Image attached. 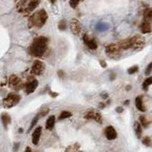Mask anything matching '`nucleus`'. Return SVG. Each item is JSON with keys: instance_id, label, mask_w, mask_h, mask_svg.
I'll return each instance as SVG.
<instances>
[{"instance_id": "nucleus-26", "label": "nucleus", "mask_w": 152, "mask_h": 152, "mask_svg": "<svg viewBox=\"0 0 152 152\" xmlns=\"http://www.w3.org/2000/svg\"><path fill=\"white\" fill-rule=\"evenodd\" d=\"M140 120H141V123H142V125H143V126H145V128H148V125H149V122L146 120V117L141 116V117H140Z\"/></svg>"}, {"instance_id": "nucleus-8", "label": "nucleus", "mask_w": 152, "mask_h": 152, "mask_svg": "<svg viewBox=\"0 0 152 152\" xmlns=\"http://www.w3.org/2000/svg\"><path fill=\"white\" fill-rule=\"evenodd\" d=\"M70 32L73 33L74 35H79L81 32V23L79 22L77 19H71L70 24Z\"/></svg>"}, {"instance_id": "nucleus-10", "label": "nucleus", "mask_w": 152, "mask_h": 152, "mask_svg": "<svg viewBox=\"0 0 152 152\" xmlns=\"http://www.w3.org/2000/svg\"><path fill=\"white\" fill-rule=\"evenodd\" d=\"M83 40H84V43L86 44V46L90 49H97V43L96 41L94 39H92V38H90V36H88L87 34H85L83 36Z\"/></svg>"}, {"instance_id": "nucleus-25", "label": "nucleus", "mask_w": 152, "mask_h": 152, "mask_svg": "<svg viewBox=\"0 0 152 152\" xmlns=\"http://www.w3.org/2000/svg\"><path fill=\"white\" fill-rule=\"evenodd\" d=\"M58 29L62 32L66 31V29H67V21L64 20V19H62L60 22L58 23Z\"/></svg>"}, {"instance_id": "nucleus-35", "label": "nucleus", "mask_w": 152, "mask_h": 152, "mask_svg": "<svg viewBox=\"0 0 152 152\" xmlns=\"http://www.w3.org/2000/svg\"><path fill=\"white\" fill-rule=\"evenodd\" d=\"M25 152H32V148L29 146L26 147V150H25Z\"/></svg>"}, {"instance_id": "nucleus-32", "label": "nucleus", "mask_w": 152, "mask_h": 152, "mask_svg": "<svg viewBox=\"0 0 152 152\" xmlns=\"http://www.w3.org/2000/svg\"><path fill=\"white\" fill-rule=\"evenodd\" d=\"M58 74H59V76H60L61 78H63V77H64V72H63L62 70H60V71H59V72H58Z\"/></svg>"}, {"instance_id": "nucleus-1", "label": "nucleus", "mask_w": 152, "mask_h": 152, "mask_svg": "<svg viewBox=\"0 0 152 152\" xmlns=\"http://www.w3.org/2000/svg\"><path fill=\"white\" fill-rule=\"evenodd\" d=\"M49 39L47 37L40 36L35 38L29 48V53L33 57H42L48 49Z\"/></svg>"}, {"instance_id": "nucleus-21", "label": "nucleus", "mask_w": 152, "mask_h": 152, "mask_svg": "<svg viewBox=\"0 0 152 152\" xmlns=\"http://www.w3.org/2000/svg\"><path fill=\"white\" fill-rule=\"evenodd\" d=\"M31 0H19V2L17 4V9L19 12H23L24 9L26 8V6L29 4V2Z\"/></svg>"}, {"instance_id": "nucleus-34", "label": "nucleus", "mask_w": 152, "mask_h": 152, "mask_svg": "<svg viewBox=\"0 0 152 152\" xmlns=\"http://www.w3.org/2000/svg\"><path fill=\"white\" fill-rule=\"evenodd\" d=\"M100 63H101V66H102L103 67H107V64H105V62H104V61H101Z\"/></svg>"}, {"instance_id": "nucleus-2", "label": "nucleus", "mask_w": 152, "mask_h": 152, "mask_svg": "<svg viewBox=\"0 0 152 152\" xmlns=\"http://www.w3.org/2000/svg\"><path fill=\"white\" fill-rule=\"evenodd\" d=\"M48 20V14L44 9L35 11L29 17V27L40 29L44 26Z\"/></svg>"}, {"instance_id": "nucleus-24", "label": "nucleus", "mask_w": 152, "mask_h": 152, "mask_svg": "<svg viewBox=\"0 0 152 152\" xmlns=\"http://www.w3.org/2000/svg\"><path fill=\"white\" fill-rule=\"evenodd\" d=\"M71 115H72V114H71V112L64 110V111H62V112H61V114H60V115H59V120H64V119H67V118L71 117Z\"/></svg>"}, {"instance_id": "nucleus-7", "label": "nucleus", "mask_w": 152, "mask_h": 152, "mask_svg": "<svg viewBox=\"0 0 152 152\" xmlns=\"http://www.w3.org/2000/svg\"><path fill=\"white\" fill-rule=\"evenodd\" d=\"M85 118L87 120H93V121L97 122V123H102V122H103L102 115H101L99 112H97L95 110L87 111L86 113V115H85Z\"/></svg>"}, {"instance_id": "nucleus-14", "label": "nucleus", "mask_w": 152, "mask_h": 152, "mask_svg": "<svg viewBox=\"0 0 152 152\" xmlns=\"http://www.w3.org/2000/svg\"><path fill=\"white\" fill-rule=\"evenodd\" d=\"M41 132H42V128L41 126H38L34 129V131L32 133V143L33 145L37 146L38 143H39L40 137H41Z\"/></svg>"}, {"instance_id": "nucleus-4", "label": "nucleus", "mask_w": 152, "mask_h": 152, "mask_svg": "<svg viewBox=\"0 0 152 152\" xmlns=\"http://www.w3.org/2000/svg\"><path fill=\"white\" fill-rule=\"evenodd\" d=\"M121 52H122V49L118 44H110L105 48V53H107L109 57H112V58L119 56Z\"/></svg>"}, {"instance_id": "nucleus-6", "label": "nucleus", "mask_w": 152, "mask_h": 152, "mask_svg": "<svg viewBox=\"0 0 152 152\" xmlns=\"http://www.w3.org/2000/svg\"><path fill=\"white\" fill-rule=\"evenodd\" d=\"M45 70V64L40 60H35L32 67V73L34 75H41Z\"/></svg>"}, {"instance_id": "nucleus-11", "label": "nucleus", "mask_w": 152, "mask_h": 152, "mask_svg": "<svg viewBox=\"0 0 152 152\" xmlns=\"http://www.w3.org/2000/svg\"><path fill=\"white\" fill-rule=\"evenodd\" d=\"M105 137H107V139H108V140H114V139L117 138L116 130L114 129V128L111 125L107 126V128L105 129Z\"/></svg>"}, {"instance_id": "nucleus-23", "label": "nucleus", "mask_w": 152, "mask_h": 152, "mask_svg": "<svg viewBox=\"0 0 152 152\" xmlns=\"http://www.w3.org/2000/svg\"><path fill=\"white\" fill-rule=\"evenodd\" d=\"M152 85V77H148L145 80V82L143 83V90H148V87Z\"/></svg>"}, {"instance_id": "nucleus-30", "label": "nucleus", "mask_w": 152, "mask_h": 152, "mask_svg": "<svg viewBox=\"0 0 152 152\" xmlns=\"http://www.w3.org/2000/svg\"><path fill=\"white\" fill-rule=\"evenodd\" d=\"M151 71H152V63H150V64L147 66L146 70V75H149L151 73Z\"/></svg>"}, {"instance_id": "nucleus-22", "label": "nucleus", "mask_w": 152, "mask_h": 152, "mask_svg": "<svg viewBox=\"0 0 152 152\" xmlns=\"http://www.w3.org/2000/svg\"><path fill=\"white\" fill-rule=\"evenodd\" d=\"M134 130H135V134H136L137 138H141V136H142V126L140 124L138 123V122H135L134 123Z\"/></svg>"}, {"instance_id": "nucleus-12", "label": "nucleus", "mask_w": 152, "mask_h": 152, "mask_svg": "<svg viewBox=\"0 0 152 152\" xmlns=\"http://www.w3.org/2000/svg\"><path fill=\"white\" fill-rule=\"evenodd\" d=\"M9 85L11 87H14L16 90H19V86L21 87L20 78L16 75H11L9 79Z\"/></svg>"}, {"instance_id": "nucleus-9", "label": "nucleus", "mask_w": 152, "mask_h": 152, "mask_svg": "<svg viewBox=\"0 0 152 152\" xmlns=\"http://www.w3.org/2000/svg\"><path fill=\"white\" fill-rule=\"evenodd\" d=\"M40 2H41V0H31L28 5L26 6V8L24 9L22 14H29V12L33 11L38 6H39Z\"/></svg>"}, {"instance_id": "nucleus-33", "label": "nucleus", "mask_w": 152, "mask_h": 152, "mask_svg": "<svg viewBox=\"0 0 152 152\" xmlns=\"http://www.w3.org/2000/svg\"><path fill=\"white\" fill-rule=\"evenodd\" d=\"M116 111L119 112V113L123 112V108H116Z\"/></svg>"}, {"instance_id": "nucleus-5", "label": "nucleus", "mask_w": 152, "mask_h": 152, "mask_svg": "<svg viewBox=\"0 0 152 152\" xmlns=\"http://www.w3.org/2000/svg\"><path fill=\"white\" fill-rule=\"evenodd\" d=\"M130 42H131V49H141L145 46V39L140 35H135L130 38Z\"/></svg>"}, {"instance_id": "nucleus-3", "label": "nucleus", "mask_w": 152, "mask_h": 152, "mask_svg": "<svg viewBox=\"0 0 152 152\" xmlns=\"http://www.w3.org/2000/svg\"><path fill=\"white\" fill-rule=\"evenodd\" d=\"M20 100H21V97L18 94L10 93V94L7 95L6 98H4L3 105H4V108H11L17 105Z\"/></svg>"}, {"instance_id": "nucleus-16", "label": "nucleus", "mask_w": 152, "mask_h": 152, "mask_svg": "<svg viewBox=\"0 0 152 152\" xmlns=\"http://www.w3.org/2000/svg\"><path fill=\"white\" fill-rule=\"evenodd\" d=\"M1 121H2V124L4 125V128H8V125H9L11 124V117L10 115L8 113H2L1 114Z\"/></svg>"}, {"instance_id": "nucleus-36", "label": "nucleus", "mask_w": 152, "mask_h": 152, "mask_svg": "<svg viewBox=\"0 0 152 152\" xmlns=\"http://www.w3.org/2000/svg\"><path fill=\"white\" fill-rule=\"evenodd\" d=\"M49 1L50 3H52V4H54V3L56 2V0H49Z\"/></svg>"}, {"instance_id": "nucleus-31", "label": "nucleus", "mask_w": 152, "mask_h": 152, "mask_svg": "<svg viewBox=\"0 0 152 152\" xmlns=\"http://www.w3.org/2000/svg\"><path fill=\"white\" fill-rule=\"evenodd\" d=\"M143 145H146V146H150V139L148 137H146L143 140Z\"/></svg>"}, {"instance_id": "nucleus-20", "label": "nucleus", "mask_w": 152, "mask_h": 152, "mask_svg": "<svg viewBox=\"0 0 152 152\" xmlns=\"http://www.w3.org/2000/svg\"><path fill=\"white\" fill-rule=\"evenodd\" d=\"M143 19L149 23L152 22V8H149V9L145 11V12H143Z\"/></svg>"}, {"instance_id": "nucleus-17", "label": "nucleus", "mask_w": 152, "mask_h": 152, "mask_svg": "<svg viewBox=\"0 0 152 152\" xmlns=\"http://www.w3.org/2000/svg\"><path fill=\"white\" fill-rule=\"evenodd\" d=\"M118 45L120 46V48L123 49H131V42H130V38L129 39H125V40H122L121 42L118 43Z\"/></svg>"}, {"instance_id": "nucleus-13", "label": "nucleus", "mask_w": 152, "mask_h": 152, "mask_svg": "<svg viewBox=\"0 0 152 152\" xmlns=\"http://www.w3.org/2000/svg\"><path fill=\"white\" fill-rule=\"evenodd\" d=\"M38 87V81L35 79H32V81H29L26 85V93L31 94L33 91L36 90V87Z\"/></svg>"}, {"instance_id": "nucleus-15", "label": "nucleus", "mask_w": 152, "mask_h": 152, "mask_svg": "<svg viewBox=\"0 0 152 152\" xmlns=\"http://www.w3.org/2000/svg\"><path fill=\"white\" fill-rule=\"evenodd\" d=\"M140 29H141V32L143 33H149L151 32V29H152L150 23L147 22V21H145V20L142 22Z\"/></svg>"}, {"instance_id": "nucleus-19", "label": "nucleus", "mask_w": 152, "mask_h": 152, "mask_svg": "<svg viewBox=\"0 0 152 152\" xmlns=\"http://www.w3.org/2000/svg\"><path fill=\"white\" fill-rule=\"evenodd\" d=\"M54 125H55V117L52 115V116L49 117L47 123H46V128L49 130H52L54 128Z\"/></svg>"}, {"instance_id": "nucleus-29", "label": "nucleus", "mask_w": 152, "mask_h": 152, "mask_svg": "<svg viewBox=\"0 0 152 152\" xmlns=\"http://www.w3.org/2000/svg\"><path fill=\"white\" fill-rule=\"evenodd\" d=\"M138 70H139L138 66H133V67H130V69H128V74H133V73H135V72H137Z\"/></svg>"}, {"instance_id": "nucleus-18", "label": "nucleus", "mask_w": 152, "mask_h": 152, "mask_svg": "<svg viewBox=\"0 0 152 152\" xmlns=\"http://www.w3.org/2000/svg\"><path fill=\"white\" fill-rule=\"evenodd\" d=\"M135 105H136V108L139 109L140 111L142 112H145L146 111V108L143 107V100L140 96H138L135 98Z\"/></svg>"}, {"instance_id": "nucleus-28", "label": "nucleus", "mask_w": 152, "mask_h": 152, "mask_svg": "<svg viewBox=\"0 0 152 152\" xmlns=\"http://www.w3.org/2000/svg\"><path fill=\"white\" fill-rule=\"evenodd\" d=\"M79 2L80 0H70V6L72 8V9H75V8L78 6Z\"/></svg>"}, {"instance_id": "nucleus-27", "label": "nucleus", "mask_w": 152, "mask_h": 152, "mask_svg": "<svg viewBox=\"0 0 152 152\" xmlns=\"http://www.w3.org/2000/svg\"><path fill=\"white\" fill-rule=\"evenodd\" d=\"M39 117H40V114H37V115H36L34 118H33V120H32V122L31 126H29V130H31V129H32L33 128H34V125L37 123V121H38V119H39Z\"/></svg>"}]
</instances>
